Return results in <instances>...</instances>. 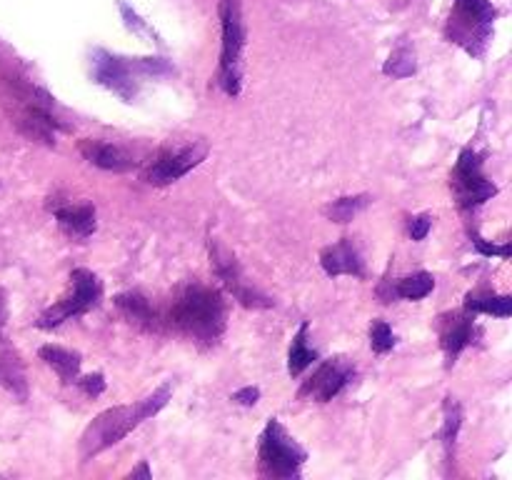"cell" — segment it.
<instances>
[{
  "label": "cell",
  "mask_w": 512,
  "mask_h": 480,
  "mask_svg": "<svg viewBox=\"0 0 512 480\" xmlns=\"http://www.w3.org/2000/svg\"><path fill=\"white\" fill-rule=\"evenodd\" d=\"M68 280V293L60 300H55L53 305H48V308L38 315L35 328L55 330L63 323H68V320H75L80 318V315L90 313L93 308H98V303L103 300V280H100L93 270L73 268Z\"/></svg>",
  "instance_id": "ba28073f"
},
{
  "label": "cell",
  "mask_w": 512,
  "mask_h": 480,
  "mask_svg": "<svg viewBox=\"0 0 512 480\" xmlns=\"http://www.w3.org/2000/svg\"><path fill=\"white\" fill-rule=\"evenodd\" d=\"M75 385H78L85 395H90V398H98V395H103L105 388H108V380H105L103 373H88L78 375Z\"/></svg>",
  "instance_id": "f1b7e54d"
},
{
  "label": "cell",
  "mask_w": 512,
  "mask_h": 480,
  "mask_svg": "<svg viewBox=\"0 0 512 480\" xmlns=\"http://www.w3.org/2000/svg\"><path fill=\"white\" fill-rule=\"evenodd\" d=\"M208 145L205 143H190L180 145V148L163 150V153L155 155L148 163V168L143 170V180L155 188H165V185L175 183V180L185 178L190 170L198 168L205 158H208Z\"/></svg>",
  "instance_id": "8fae6325"
},
{
  "label": "cell",
  "mask_w": 512,
  "mask_h": 480,
  "mask_svg": "<svg viewBox=\"0 0 512 480\" xmlns=\"http://www.w3.org/2000/svg\"><path fill=\"white\" fill-rule=\"evenodd\" d=\"M163 325L198 348L210 350L228 330V300L223 290L200 280H188L173 293V300L163 313Z\"/></svg>",
  "instance_id": "6da1fadb"
},
{
  "label": "cell",
  "mask_w": 512,
  "mask_h": 480,
  "mask_svg": "<svg viewBox=\"0 0 512 480\" xmlns=\"http://www.w3.org/2000/svg\"><path fill=\"white\" fill-rule=\"evenodd\" d=\"M220 63H218V85L225 95L238 98L243 93L245 75V45H248V28L243 20L240 0H220Z\"/></svg>",
  "instance_id": "5b68a950"
},
{
  "label": "cell",
  "mask_w": 512,
  "mask_h": 480,
  "mask_svg": "<svg viewBox=\"0 0 512 480\" xmlns=\"http://www.w3.org/2000/svg\"><path fill=\"white\" fill-rule=\"evenodd\" d=\"M118 313L128 320L133 328L143 330V333H160L165 328L163 313L153 305V300L145 298L140 290H125L113 298Z\"/></svg>",
  "instance_id": "e0dca14e"
},
{
  "label": "cell",
  "mask_w": 512,
  "mask_h": 480,
  "mask_svg": "<svg viewBox=\"0 0 512 480\" xmlns=\"http://www.w3.org/2000/svg\"><path fill=\"white\" fill-rule=\"evenodd\" d=\"M435 333H438L440 350H443L445 355V365L453 368V365L458 363L460 355H463L470 345L478 343L483 330L475 323V313L463 308L448 310V313L438 315V320H435Z\"/></svg>",
  "instance_id": "4fadbf2b"
},
{
  "label": "cell",
  "mask_w": 512,
  "mask_h": 480,
  "mask_svg": "<svg viewBox=\"0 0 512 480\" xmlns=\"http://www.w3.org/2000/svg\"><path fill=\"white\" fill-rule=\"evenodd\" d=\"M208 253H210V268H213L215 278H218L220 283H223V288L233 295V300H238L243 308H250V310L273 308L275 300L250 283L243 265H240V260L235 258L225 245H220L215 238H208Z\"/></svg>",
  "instance_id": "9c48e42d"
},
{
  "label": "cell",
  "mask_w": 512,
  "mask_h": 480,
  "mask_svg": "<svg viewBox=\"0 0 512 480\" xmlns=\"http://www.w3.org/2000/svg\"><path fill=\"white\" fill-rule=\"evenodd\" d=\"M173 73V63L165 58H128V55L95 50L90 58V75L105 90L118 95L125 103H133L145 80L165 78Z\"/></svg>",
  "instance_id": "277c9868"
},
{
  "label": "cell",
  "mask_w": 512,
  "mask_h": 480,
  "mask_svg": "<svg viewBox=\"0 0 512 480\" xmlns=\"http://www.w3.org/2000/svg\"><path fill=\"white\" fill-rule=\"evenodd\" d=\"M358 370L350 363L348 358H335L323 360L318 368L313 370L308 380H303L298 390L300 400H315V403H330L333 398H338L345 388L355 380Z\"/></svg>",
  "instance_id": "7c38bea8"
},
{
  "label": "cell",
  "mask_w": 512,
  "mask_h": 480,
  "mask_svg": "<svg viewBox=\"0 0 512 480\" xmlns=\"http://www.w3.org/2000/svg\"><path fill=\"white\" fill-rule=\"evenodd\" d=\"M78 150L93 168L108 170V173H130V170L140 168V160L133 150L110 143V140L83 138L78 143Z\"/></svg>",
  "instance_id": "9a60e30c"
},
{
  "label": "cell",
  "mask_w": 512,
  "mask_h": 480,
  "mask_svg": "<svg viewBox=\"0 0 512 480\" xmlns=\"http://www.w3.org/2000/svg\"><path fill=\"white\" fill-rule=\"evenodd\" d=\"M320 265H323L325 275H330V278H338V275L365 278V258L360 253V245L353 238H343L323 248Z\"/></svg>",
  "instance_id": "ac0fdd59"
},
{
  "label": "cell",
  "mask_w": 512,
  "mask_h": 480,
  "mask_svg": "<svg viewBox=\"0 0 512 480\" xmlns=\"http://www.w3.org/2000/svg\"><path fill=\"white\" fill-rule=\"evenodd\" d=\"M395 345H398V335L390 328L388 320H373V323H370V348H373V353L388 355Z\"/></svg>",
  "instance_id": "484cf974"
},
{
  "label": "cell",
  "mask_w": 512,
  "mask_h": 480,
  "mask_svg": "<svg viewBox=\"0 0 512 480\" xmlns=\"http://www.w3.org/2000/svg\"><path fill=\"white\" fill-rule=\"evenodd\" d=\"M230 398H233L238 405H245V408H253V405H258V400H260V388H258V385H245V388L235 390V393L230 395Z\"/></svg>",
  "instance_id": "4dcf8cb0"
},
{
  "label": "cell",
  "mask_w": 512,
  "mask_h": 480,
  "mask_svg": "<svg viewBox=\"0 0 512 480\" xmlns=\"http://www.w3.org/2000/svg\"><path fill=\"white\" fill-rule=\"evenodd\" d=\"M470 240H473L475 250H478L480 255H485V258H503V260H508L510 253H512V245L510 243H503V245L490 243V240H485L483 235L478 233V230H473V233H470Z\"/></svg>",
  "instance_id": "4316f807"
},
{
  "label": "cell",
  "mask_w": 512,
  "mask_h": 480,
  "mask_svg": "<svg viewBox=\"0 0 512 480\" xmlns=\"http://www.w3.org/2000/svg\"><path fill=\"white\" fill-rule=\"evenodd\" d=\"M305 460H308V450L288 433V428L278 418H270L260 433L258 473L263 478L298 480L303 475Z\"/></svg>",
  "instance_id": "8992f818"
},
{
  "label": "cell",
  "mask_w": 512,
  "mask_h": 480,
  "mask_svg": "<svg viewBox=\"0 0 512 480\" xmlns=\"http://www.w3.org/2000/svg\"><path fill=\"white\" fill-rule=\"evenodd\" d=\"M435 290V275L428 270L403 275L398 280H385L378 288V295L383 303H395L398 298L405 300H423Z\"/></svg>",
  "instance_id": "d6986e66"
},
{
  "label": "cell",
  "mask_w": 512,
  "mask_h": 480,
  "mask_svg": "<svg viewBox=\"0 0 512 480\" xmlns=\"http://www.w3.org/2000/svg\"><path fill=\"white\" fill-rule=\"evenodd\" d=\"M463 418V405L453 395H448L443 403V428H440V440H443V453L448 465L455 463V448H458V435L460 428H463Z\"/></svg>",
  "instance_id": "44dd1931"
},
{
  "label": "cell",
  "mask_w": 512,
  "mask_h": 480,
  "mask_svg": "<svg viewBox=\"0 0 512 480\" xmlns=\"http://www.w3.org/2000/svg\"><path fill=\"white\" fill-rule=\"evenodd\" d=\"M465 310L470 313H485V315H495V318H510L512 315V298L510 295H498L495 290L488 288H478L470 290L465 295Z\"/></svg>",
  "instance_id": "7402d4cb"
},
{
  "label": "cell",
  "mask_w": 512,
  "mask_h": 480,
  "mask_svg": "<svg viewBox=\"0 0 512 480\" xmlns=\"http://www.w3.org/2000/svg\"><path fill=\"white\" fill-rule=\"evenodd\" d=\"M58 228L70 240H85L98 230V210L93 203H73V200H58L48 203Z\"/></svg>",
  "instance_id": "2e32d148"
},
{
  "label": "cell",
  "mask_w": 512,
  "mask_h": 480,
  "mask_svg": "<svg viewBox=\"0 0 512 480\" xmlns=\"http://www.w3.org/2000/svg\"><path fill=\"white\" fill-rule=\"evenodd\" d=\"M0 103L8 108L15 128L28 140L43 143L55 148V135L70 130L68 120L63 118V110L58 108L53 95L45 88L35 85L28 75H20L15 70L0 73Z\"/></svg>",
  "instance_id": "7a4b0ae2"
},
{
  "label": "cell",
  "mask_w": 512,
  "mask_h": 480,
  "mask_svg": "<svg viewBox=\"0 0 512 480\" xmlns=\"http://www.w3.org/2000/svg\"><path fill=\"white\" fill-rule=\"evenodd\" d=\"M455 8L448 20L450 43L460 45L473 58H483L493 38L498 8L493 0H453Z\"/></svg>",
  "instance_id": "52a82bcc"
},
{
  "label": "cell",
  "mask_w": 512,
  "mask_h": 480,
  "mask_svg": "<svg viewBox=\"0 0 512 480\" xmlns=\"http://www.w3.org/2000/svg\"><path fill=\"white\" fill-rule=\"evenodd\" d=\"M38 358L63 380L65 385H73L80 375V365H83V355L78 350H70L63 348V345H40L38 350Z\"/></svg>",
  "instance_id": "ffe728a7"
},
{
  "label": "cell",
  "mask_w": 512,
  "mask_h": 480,
  "mask_svg": "<svg viewBox=\"0 0 512 480\" xmlns=\"http://www.w3.org/2000/svg\"><path fill=\"white\" fill-rule=\"evenodd\" d=\"M128 478H145V480L153 478V473H150L148 460H140V465H138V468H135V470H130Z\"/></svg>",
  "instance_id": "1f68e13d"
},
{
  "label": "cell",
  "mask_w": 512,
  "mask_h": 480,
  "mask_svg": "<svg viewBox=\"0 0 512 480\" xmlns=\"http://www.w3.org/2000/svg\"><path fill=\"white\" fill-rule=\"evenodd\" d=\"M308 335H310V323H308V320H303V323H300V328L295 330L293 343H290V350H288V373H290V378H298V375H303L305 370H308L310 365L318 360V353L310 348Z\"/></svg>",
  "instance_id": "603a6c76"
},
{
  "label": "cell",
  "mask_w": 512,
  "mask_h": 480,
  "mask_svg": "<svg viewBox=\"0 0 512 480\" xmlns=\"http://www.w3.org/2000/svg\"><path fill=\"white\" fill-rule=\"evenodd\" d=\"M450 188H453V198L460 210H475L493 200L498 195V185L485 175L483 155L475 153L473 148H465L458 155L453 175H450Z\"/></svg>",
  "instance_id": "30bf717a"
},
{
  "label": "cell",
  "mask_w": 512,
  "mask_h": 480,
  "mask_svg": "<svg viewBox=\"0 0 512 480\" xmlns=\"http://www.w3.org/2000/svg\"><path fill=\"white\" fill-rule=\"evenodd\" d=\"M8 318V293H5V288L0 285V388L8 390V393L13 395V398H18L20 403H25L30 395L28 373H25L20 353L15 350V345L10 343L8 333H5Z\"/></svg>",
  "instance_id": "5bb4252c"
},
{
  "label": "cell",
  "mask_w": 512,
  "mask_h": 480,
  "mask_svg": "<svg viewBox=\"0 0 512 480\" xmlns=\"http://www.w3.org/2000/svg\"><path fill=\"white\" fill-rule=\"evenodd\" d=\"M373 203V195L358 193V195H343V198L330 200L323 208V215L333 223H350L358 213H363L368 205Z\"/></svg>",
  "instance_id": "d4e9b609"
},
{
  "label": "cell",
  "mask_w": 512,
  "mask_h": 480,
  "mask_svg": "<svg viewBox=\"0 0 512 480\" xmlns=\"http://www.w3.org/2000/svg\"><path fill=\"white\" fill-rule=\"evenodd\" d=\"M118 8H120V13H123V20H125V25H128V30H133V33H138V35H145V38H155V30L150 28V25L145 23L138 13H135V8H130V5L123 3V0L118 3Z\"/></svg>",
  "instance_id": "83f0119b"
},
{
  "label": "cell",
  "mask_w": 512,
  "mask_h": 480,
  "mask_svg": "<svg viewBox=\"0 0 512 480\" xmlns=\"http://www.w3.org/2000/svg\"><path fill=\"white\" fill-rule=\"evenodd\" d=\"M173 398V385L163 383L148 393L145 398L135 400L130 405H115V408L103 410L100 415H95L90 420L88 428L83 430L78 443V455L83 463L98 458L100 453H105L108 448L118 445L120 440L128 438L138 425H143L145 420L155 418L165 405Z\"/></svg>",
  "instance_id": "3957f363"
},
{
  "label": "cell",
  "mask_w": 512,
  "mask_h": 480,
  "mask_svg": "<svg viewBox=\"0 0 512 480\" xmlns=\"http://www.w3.org/2000/svg\"><path fill=\"white\" fill-rule=\"evenodd\" d=\"M383 73L395 80L410 78V75L418 73V58H415V48L408 38H403L398 45H395L390 58L385 60Z\"/></svg>",
  "instance_id": "cb8c5ba5"
},
{
  "label": "cell",
  "mask_w": 512,
  "mask_h": 480,
  "mask_svg": "<svg viewBox=\"0 0 512 480\" xmlns=\"http://www.w3.org/2000/svg\"><path fill=\"white\" fill-rule=\"evenodd\" d=\"M433 215L430 213H418V215H410L408 218V235L413 240H425L430 235V230H433Z\"/></svg>",
  "instance_id": "f546056e"
}]
</instances>
